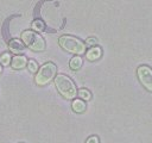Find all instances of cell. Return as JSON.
Instances as JSON below:
<instances>
[{"instance_id":"16","label":"cell","mask_w":152,"mask_h":143,"mask_svg":"<svg viewBox=\"0 0 152 143\" xmlns=\"http://www.w3.org/2000/svg\"><path fill=\"white\" fill-rule=\"evenodd\" d=\"M96 42H97V41H96V38L90 37V38H88V39H87L86 44H88V45H91V46H93V45H95V44H96Z\"/></svg>"},{"instance_id":"9","label":"cell","mask_w":152,"mask_h":143,"mask_svg":"<svg viewBox=\"0 0 152 143\" xmlns=\"http://www.w3.org/2000/svg\"><path fill=\"white\" fill-rule=\"evenodd\" d=\"M71 108L74 112L76 113H83L87 108V104L84 100L82 99H72V102H71Z\"/></svg>"},{"instance_id":"2","label":"cell","mask_w":152,"mask_h":143,"mask_svg":"<svg viewBox=\"0 0 152 143\" xmlns=\"http://www.w3.org/2000/svg\"><path fill=\"white\" fill-rule=\"evenodd\" d=\"M58 43L63 50L70 54L80 55V56L86 54V43L77 37H74L70 35H63L58 38Z\"/></svg>"},{"instance_id":"1","label":"cell","mask_w":152,"mask_h":143,"mask_svg":"<svg viewBox=\"0 0 152 143\" xmlns=\"http://www.w3.org/2000/svg\"><path fill=\"white\" fill-rule=\"evenodd\" d=\"M55 86L58 93L65 99H75L77 95V88L75 82L64 74H57L55 76Z\"/></svg>"},{"instance_id":"3","label":"cell","mask_w":152,"mask_h":143,"mask_svg":"<svg viewBox=\"0 0 152 143\" xmlns=\"http://www.w3.org/2000/svg\"><path fill=\"white\" fill-rule=\"evenodd\" d=\"M21 42L24 45H26L28 49L33 51H44L45 50V41L44 38L38 35L33 30H25L21 32Z\"/></svg>"},{"instance_id":"4","label":"cell","mask_w":152,"mask_h":143,"mask_svg":"<svg viewBox=\"0 0 152 143\" xmlns=\"http://www.w3.org/2000/svg\"><path fill=\"white\" fill-rule=\"evenodd\" d=\"M57 74V67L52 62H46L42 67L38 68L36 76H34V82L38 86H45L49 82H51Z\"/></svg>"},{"instance_id":"14","label":"cell","mask_w":152,"mask_h":143,"mask_svg":"<svg viewBox=\"0 0 152 143\" xmlns=\"http://www.w3.org/2000/svg\"><path fill=\"white\" fill-rule=\"evenodd\" d=\"M26 67L28 68V70L31 72V73H37V70H38V63L34 61V60H27V64H26Z\"/></svg>"},{"instance_id":"12","label":"cell","mask_w":152,"mask_h":143,"mask_svg":"<svg viewBox=\"0 0 152 143\" xmlns=\"http://www.w3.org/2000/svg\"><path fill=\"white\" fill-rule=\"evenodd\" d=\"M77 95H78L80 99H82V100H84V101H88V100L91 99V93H90V91H88L87 88H81V89H78V91H77Z\"/></svg>"},{"instance_id":"5","label":"cell","mask_w":152,"mask_h":143,"mask_svg":"<svg viewBox=\"0 0 152 143\" xmlns=\"http://www.w3.org/2000/svg\"><path fill=\"white\" fill-rule=\"evenodd\" d=\"M137 76L144 88L148 92H152V68L146 64L139 66L137 68Z\"/></svg>"},{"instance_id":"8","label":"cell","mask_w":152,"mask_h":143,"mask_svg":"<svg viewBox=\"0 0 152 143\" xmlns=\"http://www.w3.org/2000/svg\"><path fill=\"white\" fill-rule=\"evenodd\" d=\"M8 48H10V50H11L12 52H14V54H20V52H23V51L25 50L24 43H23L20 39H17V38L10 41Z\"/></svg>"},{"instance_id":"6","label":"cell","mask_w":152,"mask_h":143,"mask_svg":"<svg viewBox=\"0 0 152 143\" xmlns=\"http://www.w3.org/2000/svg\"><path fill=\"white\" fill-rule=\"evenodd\" d=\"M10 64H11V67H12L13 69L19 70V69H23V68L26 67V64H27V58H26V56H24V55H15V56L12 57Z\"/></svg>"},{"instance_id":"7","label":"cell","mask_w":152,"mask_h":143,"mask_svg":"<svg viewBox=\"0 0 152 143\" xmlns=\"http://www.w3.org/2000/svg\"><path fill=\"white\" fill-rule=\"evenodd\" d=\"M102 56V49L97 45H93L86 51V57L88 61H96Z\"/></svg>"},{"instance_id":"15","label":"cell","mask_w":152,"mask_h":143,"mask_svg":"<svg viewBox=\"0 0 152 143\" xmlns=\"http://www.w3.org/2000/svg\"><path fill=\"white\" fill-rule=\"evenodd\" d=\"M86 143H100V139H99V137L97 136H89L88 138H87V141H86Z\"/></svg>"},{"instance_id":"13","label":"cell","mask_w":152,"mask_h":143,"mask_svg":"<svg viewBox=\"0 0 152 143\" xmlns=\"http://www.w3.org/2000/svg\"><path fill=\"white\" fill-rule=\"evenodd\" d=\"M11 60H12V56L10 52H5L0 56V64L1 66H8L11 63Z\"/></svg>"},{"instance_id":"10","label":"cell","mask_w":152,"mask_h":143,"mask_svg":"<svg viewBox=\"0 0 152 143\" xmlns=\"http://www.w3.org/2000/svg\"><path fill=\"white\" fill-rule=\"evenodd\" d=\"M82 64H83V60H82V57L80 55H75L69 62V66H70V68L72 70H78L82 67Z\"/></svg>"},{"instance_id":"17","label":"cell","mask_w":152,"mask_h":143,"mask_svg":"<svg viewBox=\"0 0 152 143\" xmlns=\"http://www.w3.org/2000/svg\"><path fill=\"white\" fill-rule=\"evenodd\" d=\"M1 70H2V66L0 64V73H1Z\"/></svg>"},{"instance_id":"11","label":"cell","mask_w":152,"mask_h":143,"mask_svg":"<svg viewBox=\"0 0 152 143\" xmlns=\"http://www.w3.org/2000/svg\"><path fill=\"white\" fill-rule=\"evenodd\" d=\"M32 30L33 31H38V32H42V31H44L45 30V24H44V21L43 20H40V19H36V20H33L32 21Z\"/></svg>"}]
</instances>
